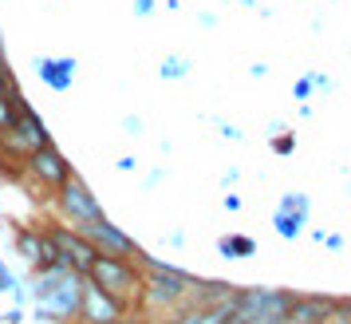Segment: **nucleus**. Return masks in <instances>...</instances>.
I'll list each match as a JSON object with an SVG mask.
<instances>
[{"instance_id": "obj_1", "label": "nucleus", "mask_w": 351, "mask_h": 324, "mask_svg": "<svg viewBox=\"0 0 351 324\" xmlns=\"http://www.w3.org/2000/svg\"><path fill=\"white\" fill-rule=\"evenodd\" d=\"M87 273L95 277V285L107 292V297H114V301H123V297H130V292H138V277H134V269H130L127 261L111 257V253H99V257L91 261Z\"/></svg>"}, {"instance_id": "obj_2", "label": "nucleus", "mask_w": 351, "mask_h": 324, "mask_svg": "<svg viewBox=\"0 0 351 324\" xmlns=\"http://www.w3.org/2000/svg\"><path fill=\"white\" fill-rule=\"evenodd\" d=\"M8 143L16 146V150H28L32 154L36 146H48V130H44V123L28 107H20V115L12 119V127H8Z\"/></svg>"}, {"instance_id": "obj_3", "label": "nucleus", "mask_w": 351, "mask_h": 324, "mask_svg": "<svg viewBox=\"0 0 351 324\" xmlns=\"http://www.w3.org/2000/svg\"><path fill=\"white\" fill-rule=\"evenodd\" d=\"M64 210L75 218V222H83V229L87 226H95V222H103V210L95 206V198L87 194V186L75 178H67L64 182Z\"/></svg>"}, {"instance_id": "obj_4", "label": "nucleus", "mask_w": 351, "mask_h": 324, "mask_svg": "<svg viewBox=\"0 0 351 324\" xmlns=\"http://www.w3.org/2000/svg\"><path fill=\"white\" fill-rule=\"evenodd\" d=\"M80 312H83V321H91V324H111V321H119V301L107 297L99 285H91V289H83Z\"/></svg>"}, {"instance_id": "obj_5", "label": "nucleus", "mask_w": 351, "mask_h": 324, "mask_svg": "<svg viewBox=\"0 0 351 324\" xmlns=\"http://www.w3.org/2000/svg\"><path fill=\"white\" fill-rule=\"evenodd\" d=\"M51 242H56V249H60V261H64L67 269H71V265H75V269H91V261L99 257L95 245L83 242V238H75V233H71V238H67V233H56Z\"/></svg>"}, {"instance_id": "obj_6", "label": "nucleus", "mask_w": 351, "mask_h": 324, "mask_svg": "<svg viewBox=\"0 0 351 324\" xmlns=\"http://www.w3.org/2000/svg\"><path fill=\"white\" fill-rule=\"evenodd\" d=\"M32 170H36V178L51 182V186H64L67 182V162L51 146H36L32 150Z\"/></svg>"}, {"instance_id": "obj_7", "label": "nucleus", "mask_w": 351, "mask_h": 324, "mask_svg": "<svg viewBox=\"0 0 351 324\" xmlns=\"http://www.w3.org/2000/svg\"><path fill=\"white\" fill-rule=\"evenodd\" d=\"M154 301H178L182 292H186V285H190V277H182L178 269H162V265H154Z\"/></svg>"}, {"instance_id": "obj_8", "label": "nucleus", "mask_w": 351, "mask_h": 324, "mask_svg": "<svg viewBox=\"0 0 351 324\" xmlns=\"http://www.w3.org/2000/svg\"><path fill=\"white\" fill-rule=\"evenodd\" d=\"M87 233H91L95 242H103L107 249H111V253H130V249H134L127 233H119V229H114L107 218H103V222H95V226H87Z\"/></svg>"}, {"instance_id": "obj_9", "label": "nucleus", "mask_w": 351, "mask_h": 324, "mask_svg": "<svg viewBox=\"0 0 351 324\" xmlns=\"http://www.w3.org/2000/svg\"><path fill=\"white\" fill-rule=\"evenodd\" d=\"M71 67L75 64H51V60H44V64H40V76H44V80L51 83V87H67V83H71Z\"/></svg>"}, {"instance_id": "obj_10", "label": "nucleus", "mask_w": 351, "mask_h": 324, "mask_svg": "<svg viewBox=\"0 0 351 324\" xmlns=\"http://www.w3.org/2000/svg\"><path fill=\"white\" fill-rule=\"evenodd\" d=\"M300 218H304V213H296V218L280 213V218H276V229H280L285 238H296V233H300Z\"/></svg>"}, {"instance_id": "obj_11", "label": "nucleus", "mask_w": 351, "mask_h": 324, "mask_svg": "<svg viewBox=\"0 0 351 324\" xmlns=\"http://www.w3.org/2000/svg\"><path fill=\"white\" fill-rule=\"evenodd\" d=\"M12 103H16V99L0 95V130H8V127H12V119H16V111H12Z\"/></svg>"}, {"instance_id": "obj_12", "label": "nucleus", "mask_w": 351, "mask_h": 324, "mask_svg": "<svg viewBox=\"0 0 351 324\" xmlns=\"http://www.w3.org/2000/svg\"><path fill=\"white\" fill-rule=\"evenodd\" d=\"M225 253H253V242L249 238H233V242H221Z\"/></svg>"}, {"instance_id": "obj_13", "label": "nucleus", "mask_w": 351, "mask_h": 324, "mask_svg": "<svg viewBox=\"0 0 351 324\" xmlns=\"http://www.w3.org/2000/svg\"><path fill=\"white\" fill-rule=\"evenodd\" d=\"M162 71H166V76H182V71H186V67H182V64H178V60H170V64H166V67H162Z\"/></svg>"}]
</instances>
